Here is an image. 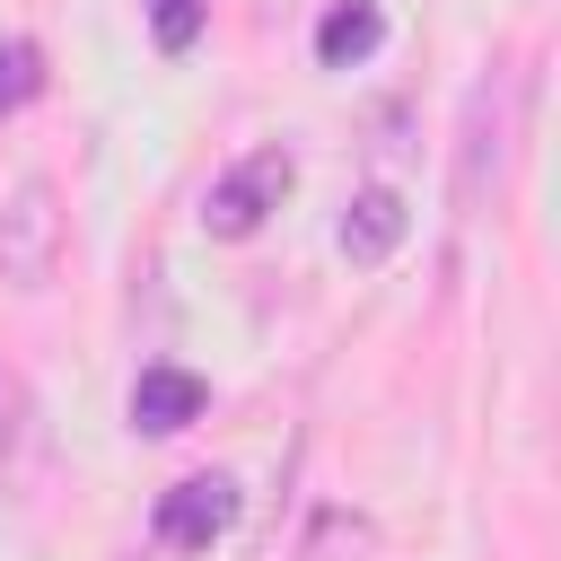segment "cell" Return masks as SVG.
Wrapping results in <instances>:
<instances>
[{
    "mask_svg": "<svg viewBox=\"0 0 561 561\" xmlns=\"http://www.w3.org/2000/svg\"><path fill=\"white\" fill-rule=\"evenodd\" d=\"M289 184H298L289 149H245L228 175H210V193H202V237H219V245L254 237V228L289 202Z\"/></svg>",
    "mask_w": 561,
    "mask_h": 561,
    "instance_id": "6da1fadb",
    "label": "cell"
},
{
    "mask_svg": "<svg viewBox=\"0 0 561 561\" xmlns=\"http://www.w3.org/2000/svg\"><path fill=\"white\" fill-rule=\"evenodd\" d=\"M53 263H61V210H53V184L26 175V184L9 193V210H0V280L44 289Z\"/></svg>",
    "mask_w": 561,
    "mask_h": 561,
    "instance_id": "7a4b0ae2",
    "label": "cell"
},
{
    "mask_svg": "<svg viewBox=\"0 0 561 561\" xmlns=\"http://www.w3.org/2000/svg\"><path fill=\"white\" fill-rule=\"evenodd\" d=\"M237 508H245V491H237L228 473H184V482L158 500V543H175V552H210V543L237 526Z\"/></svg>",
    "mask_w": 561,
    "mask_h": 561,
    "instance_id": "3957f363",
    "label": "cell"
},
{
    "mask_svg": "<svg viewBox=\"0 0 561 561\" xmlns=\"http://www.w3.org/2000/svg\"><path fill=\"white\" fill-rule=\"evenodd\" d=\"M202 403H210V386H202L193 368H175V359H158V368L131 377V430H140V438H175V430H193Z\"/></svg>",
    "mask_w": 561,
    "mask_h": 561,
    "instance_id": "277c9868",
    "label": "cell"
},
{
    "mask_svg": "<svg viewBox=\"0 0 561 561\" xmlns=\"http://www.w3.org/2000/svg\"><path fill=\"white\" fill-rule=\"evenodd\" d=\"M403 228H412L403 193H394V184H368V193H351V210H342V254H351V263H386V254L403 245Z\"/></svg>",
    "mask_w": 561,
    "mask_h": 561,
    "instance_id": "5b68a950",
    "label": "cell"
},
{
    "mask_svg": "<svg viewBox=\"0 0 561 561\" xmlns=\"http://www.w3.org/2000/svg\"><path fill=\"white\" fill-rule=\"evenodd\" d=\"M386 44V9L377 0H333L324 18H316V61L324 70H351V61H368Z\"/></svg>",
    "mask_w": 561,
    "mask_h": 561,
    "instance_id": "8992f818",
    "label": "cell"
},
{
    "mask_svg": "<svg viewBox=\"0 0 561 561\" xmlns=\"http://www.w3.org/2000/svg\"><path fill=\"white\" fill-rule=\"evenodd\" d=\"M368 552H377V526L351 517V508H324L307 526V543H298V561H368Z\"/></svg>",
    "mask_w": 561,
    "mask_h": 561,
    "instance_id": "52a82bcc",
    "label": "cell"
},
{
    "mask_svg": "<svg viewBox=\"0 0 561 561\" xmlns=\"http://www.w3.org/2000/svg\"><path fill=\"white\" fill-rule=\"evenodd\" d=\"M35 96H44V53H35L26 35H0V123L26 114Z\"/></svg>",
    "mask_w": 561,
    "mask_h": 561,
    "instance_id": "ba28073f",
    "label": "cell"
},
{
    "mask_svg": "<svg viewBox=\"0 0 561 561\" xmlns=\"http://www.w3.org/2000/svg\"><path fill=\"white\" fill-rule=\"evenodd\" d=\"M140 9H149L158 53H193V35H202V18H210V0H140Z\"/></svg>",
    "mask_w": 561,
    "mask_h": 561,
    "instance_id": "9c48e42d",
    "label": "cell"
},
{
    "mask_svg": "<svg viewBox=\"0 0 561 561\" xmlns=\"http://www.w3.org/2000/svg\"><path fill=\"white\" fill-rule=\"evenodd\" d=\"M0 412H9V377H0Z\"/></svg>",
    "mask_w": 561,
    "mask_h": 561,
    "instance_id": "30bf717a",
    "label": "cell"
},
{
    "mask_svg": "<svg viewBox=\"0 0 561 561\" xmlns=\"http://www.w3.org/2000/svg\"><path fill=\"white\" fill-rule=\"evenodd\" d=\"M131 561H140V552H131Z\"/></svg>",
    "mask_w": 561,
    "mask_h": 561,
    "instance_id": "8fae6325",
    "label": "cell"
}]
</instances>
